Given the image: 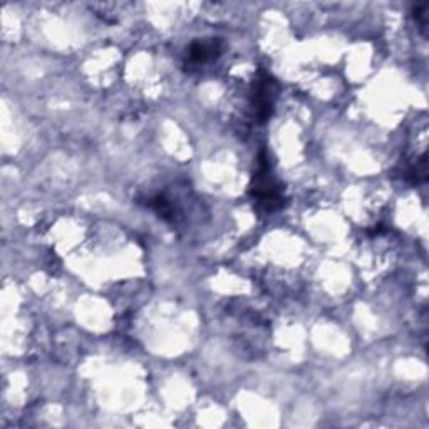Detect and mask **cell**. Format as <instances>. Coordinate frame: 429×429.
I'll return each mask as SVG.
<instances>
[{
	"instance_id": "1",
	"label": "cell",
	"mask_w": 429,
	"mask_h": 429,
	"mask_svg": "<svg viewBox=\"0 0 429 429\" xmlns=\"http://www.w3.org/2000/svg\"><path fill=\"white\" fill-rule=\"evenodd\" d=\"M220 52L218 40H202V43H195L190 47L188 61L191 64H206V62L213 61Z\"/></svg>"
}]
</instances>
